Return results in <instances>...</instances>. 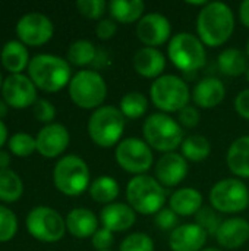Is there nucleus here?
<instances>
[{
	"instance_id": "37998d69",
	"label": "nucleus",
	"mask_w": 249,
	"mask_h": 251,
	"mask_svg": "<svg viewBox=\"0 0 249 251\" xmlns=\"http://www.w3.org/2000/svg\"><path fill=\"white\" fill-rule=\"evenodd\" d=\"M117 31V24L114 19H101L95 26V34L100 40H110Z\"/></svg>"
},
{
	"instance_id": "a211bd4d",
	"label": "nucleus",
	"mask_w": 249,
	"mask_h": 251,
	"mask_svg": "<svg viewBox=\"0 0 249 251\" xmlns=\"http://www.w3.org/2000/svg\"><path fill=\"white\" fill-rule=\"evenodd\" d=\"M207 232L197 224L179 225L169 235L172 251H201L207 243Z\"/></svg>"
},
{
	"instance_id": "4be33fe9",
	"label": "nucleus",
	"mask_w": 249,
	"mask_h": 251,
	"mask_svg": "<svg viewBox=\"0 0 249 251\" xmlns=\"http://www.w3.org/2000/svg\"><path fill=\"white\" fill-rule=\"evenodd\" d=\"M225 96H226L225 84L214 76L201 79L192 91V100L201 109H213L219 106L225 100Z\"/></svg>"
},
{
	"instance_id": "4468645a",
	"label": "nucleus",
	"mask_w": 249,
	"mask_h": 251,
	"mask_svg": "<svg viewBox=\"0 0 249 251\" xmlns=\"http://www.w3.org/2000/svg\"><path fill=\"white\" fill-rule=\"evenodd\" d=\"M18 37L31 46H40L47 43L53 35V24L43 13H26L16 25Z\"/></svg>"
},
{
	"instance_id": "393cba45",
	"label": "nucleus",
	"mask_w": 249,
	"mask_h": 251,
	"mask_svg": "<svg viewBox=\"0 0 249 251\" xmlns=\"http://www.w3.org/2000/svg\"><path fill=\"white\" fill-rule=\"evenodd\" d=\"M226 162L233 175L249 178V135L239 137L230 144Z\"/></svg>"
},
{
	"instance_id": "f3484780",
	"label": "nucleus",
	"mask_w": 249,
	"mask_h": 251,
	"mask_svg": "<svg viewBox=\"0 0 249 251\" xmlns=\"http://www.w3.org/2000/svg\"><path fill=\"white\" fill-rule=\"evenodd\" d=\"M35 141L38 153L45 157H56L66 150L69 132L62 124H50L38 132Z\"/></svg>"
},
{
	"instance_id": "c9c22d12",
	"label": "nucleus",
	"mask_w": 249,
	"mask_h": 251,
	"mask_svg": "<svg viewBox=\"0 0 249 251\" xmlns=\"http://www.w3.org/2000/svg\"><path fill=\"white\" fill-rule=\"evenodd\" d=\"M9 149L13 154L25 157L29 156L37 149V141L29 134L19 132L9 140Z\"/></svg>"
},
{
	"instance_id": "39448f33",
	"label": "nucleus",
	"mask_w": 249,
	"mask_h": 251,
	"mask_svg": "<svg viewBox=\"0 0 249 251\" xmlns=\"http://www.w3.org/2000/svg\"><path fill=\"white\" fill-rule=\"evenodd\" d=\"M125 131V116L114 106H101L88 121V134L100 147L116 146Z\"/></svg>"
},
{
	"instance_id": "bb28decb",
	"label": "nucleus",
	"mask_w": 249,
	"mask_h": 251,
	"mask_svg": "<svg viewBox=\"0 0 249 251\" xmlns=\"http://www.w3.org/2000/svg\"><path fill=\"white\" fill-rule=\"evenodd\" d=\"M219 68L222 74L227 76H239L247 74L248 71V60L244 51L239 49H226L219 54Z\"/></svg>"
},
{
	"instance_id": "49530a36",
	"label": "nucleus",
	"mask_w": 249,
	"mask_h": 251,
	"mask_svg": "<svg viewBox=\"0 0 249 251\" xmlns=\"http://www.w3.org/2000/svg\"><path fill=\"white\" fill-rule=\"evenodd\" d=\"M10 162V157L6 151H0V171L1 169H7V165Z\"/></svg>"
},
{
	"instance_id": "ea45409f",
	"label": "nucleus",
	"mask_w": 249,
	"mask_h": 251,
	"mask_svg": "<svg viewBox=\"0 0 249 251\" xmlns=\"http://www.w3.org/2000/svg\"><path fill=\"white\" fill-rule=\"evenodd\" d=\"M34 115L40 122H50L56 115V109L48 100L41 99L34 103Z\"/></svg>"
},
{
	"instance_id": "c03bdc74",
	"label": "nucleus",
	"mask_w": 249,
	"mask_h": 251,
	"mask_svg": "<svg viewBox=\"0 0 249 251\" xmlns=\"http://www.w3.org/2000/svg\"><path fill=\"white\" fill-rule=\"evenodd\" d=\"M235 109L244 119L249 121V88L241 91L235 99Z\"/></svg>"
},
{
	"instance_id": "9b49d317",
	"label": "nucleus",
	"mask_w": 249,
	"mask_h": 251,
	"mask_svg": "<svg viewBox=\"0 0 249 251\" xmlns=\"http://www.w3.org/2000/svg\"><path fill=\"white\" fill-rule=\"evenodd\" d=\"M114 156L117 165L123 171L135 174L136 176L144 175L147 171H150L154 160L151 147L136 137L122 140L116 147Z\"/></svg>"
},
{
	"instance_id": "412c9836",
	"label": "nucleus",
	"mask_w": 249,
	"mask_h": 251,
	"mask_svg": "<svg viewBox=\"0 0 249 251\" xmlns=\"http://www.w3.org/2000/svg\"><path fill=\"white\" fill-rule=\"evenodd\" d=\"M134 69L144 78H160L166 68L164 54L154 47H142L134 56Z\"/></svg>"
},
{
	"instance_id": "72a5a7b5",
	"label": "nucleus",
	"mask_w": 249,
	"mask_h": 251,
	"mask_svg": "<svg viewBox=\"0 0 249 251\" xmlns=\"http://www.w3.org/2000/svg\"><path fill=\"white\" fill-rule=\"evenodd\" d=\"M195 224L203 228L207 235H216L222 225V221L213 207H201V210L195 215Z\"/></svg>"
},
{
	"instance_id": "b1692460",
	"label": "nucleus",
	"mask_w": 249,
	"mask_h": 251,
	"mask_svg": "<svg viewBox=\"0 0 249 251\" xmlns=\"http://www.w3.org/2000/svg\"><path fill=\"white\" fill-rule=\"evenodd\" d=\"M169 204L178 216L197 215L203 207V194L195 188H181L172 194Z\"/></svg>"
},
{
	"instance_id": "a878e982",
	"label": "nucleus",
	"mask_w": 249,
	"mask_h": 251,
	"mask_svg": "<svg viewBox=\"0 0 249 251\" xmlns=\"http://www.w3.org/2000/svg\"><path fill=\"white\" fill-rule=\"evenodd\" d=\"M109 10L116 22L131 24L142 18L145 3L141 0H113L109 4Z\"/></svg>"
},
{
	"instance_id": "0eeeda50",
	"label": "nucleus",
	"mask_w": 249,
	"mask_h": 251,
	"mask_svg": "<svg viewBox=\"0 0 249 251\" xmlns=\"http://www.w3.org/2000/svg\"><path fill=\"white\" fill-rule=\"evenodd\" d=\"M173 65L183 72H194L205 65V49L203 41L191 32H179L172 37L167 49Z\"/></svg>"
},
{
	"instance_id": "5fc2aeb1",
	"label": "nucleus",
	"mask_w": 249,
	"mask_h": 251,
	"mask_svg": "<svg viewBox=\"0 0 249 251\" xmlns=\"http://www.w3.org/2000/svg\"><path fill=\"white\" fill-rule=\"evenodd\" d=\"M104 251H112V250H104Z\"/></svg>"
},
{
	"instance_id": "2eb2a0df",
	"label": "nucleus",
	"mask_w": 249,
	"mask_h": 251,
	"mask_svg": "<svg viewBox=\"0 0 249 251\" xmlns=\"http://www.w3.org/2000/svg\"><path fill=\"white\" fill-rule=\"evenodd\" d=\"M172 34L170 21L161 13L144 15L136 25V37L148 47H157L164 44Z\"/></svg>"
},
{
	"instance_id": "473e14b6",
	"label": "nucleus",
	"mask_w": 249,
	"mask_h": 251,
	"mask_svg": "<svg viewBox=\"0 0 249 251\" xmlns=\"http://www.w3.org/2000/svg\"><path fill=\"white\" fill-rule=\"evenodd\" d=\"M97 57V50L94 44L88 40H78L70 44L69 51H68V59L70 63L76 66H85L90 65L95 60Z\"/></svg>"
},
{
	"instance_id": "f704fd0d",
	"label": "nucleus",
	"mask_w": 249,
	"mask_h": 251,
	"mask_svg": "<svg viewBox=\"0 0 249 251\" xmlns=\"http://www.w3.org/2000/svg\"><path fill=\"white\" fill-rule=\"evenodd\" d=\"M120 251H154V241L144 232H135L128 235L122 244Z\"/></svg>"
},
{
	"instance_id": "58836bf2",
	"label": "nucleus",
	"mask_w": 249,
	"mask_h": 251,
	"mask_svg": "<svg viewBox=\"0 0 249 251\" xmlns=\"http://www.w3.org/2000/svg\"><path fill=\"white\" fill-rule=\"evenodd\" d=\"M178 224H179V216L170 207H163L156 215V225L161 231H175L179 226Z\"/></svg>"
},
{
	"instance_id": "3c124183",
	"label": "nucleus",
	"mask_w": 249,
	"mask_h": 251,
	"mask_svg": "<svg viewBox=\"0 0 249 251\" xmlns=\"http://www.w3.org/2000/svg\"><path fill=\"white\" fill-rule=\"evenodd\" d=\"M245 75H247V79H248V82H249V66H248V71H247V74H245Z\"/></svg>"
},
{
	"instance_id": "9d476101",
	"label": "nucleus",
	"mask_w": 249,
	"mask_h": 251,
	"mask_svg": "<svg viewBox=\"0 0 249 251\" xmlns=\"http://www.w3.org/2000/svg\"><path fill=\"white\" fill-rule=\"evenodd\" d=\"M210 203L214 210L222 213L244 212L249 204L248 188L236 178L222 179L211 188Z\"/></svg>"
},
{
	"instance_id": "7c9ffc66",
	"label": "nucleus",
	"mask_w": 249,
	"mask_h": 251,
	"mask_svg": "<svg viewBox=\"0 0 249 251\" xmlns=\"http://www.w3.org/2000/svg\"><path fill=\"white\" fill-rule=\"evenodd\" d=\"M148 109V100L147 97L139 91H131L126 93L120 100L119 110L122 115L128 119H138L141 118Z\"/></svg>"
},
{
	"instance_id": "c756f323",
	"label": "nucleus",
	"mask_w": 249,
	"mask_h": 251,
	"mask_svg": "<svg viewBox=\"0 0 249 251\" xmlns=\"http://www.w3.org/2000/svg\"><path fill=\"white\" fill-rule=\"evenodd\" d=\"M211 153V144L204 135H189L182 143V156L191 162H203Z\"/></svg>"
},
{
	"instance_id": "f03ea898",
	"label": "nucleus",
	"mask_w": 249,
	"mask_h": 251,
	"mask_svg": "<svg viewBox=\"0 0 249 251\" xmlns=\"http://www.w3.org/2000/svg\"><path fill=\"white\" fill-rule=\"evenodd\" d=\"M128 204L141 215H157L166 203L164 187L148 175L134 176L126 185Z\"/></svg>"
},
{
	"instance_id": "6e6552de",
	"label": "nucleus",
	"mask_w": 249,
	"mask_h": 251,
	"mask_svg": "<svg viewBox=\"0 0 249 251\" xmlns=\"http://www.w3.org/2000/svg\"><path fill=\"white\" fill-rule=\"evenodd\" d=\"M72 101L82 109H98L107 96L104 78L95 71H79L69 82Z\"/></svg>"
},
{
	"instance_id": "e433bc0d",
	"label": "nucleus",
	"mask_w": 249,
	"mask_h": 251,
	"mask_svg": "<svg viewBox=\"0 0 249 251\" xmlns=\"http://www.w3.org/2000/svg\"><path fill=\"white\" fill-rule=\"evenodd\" d=\"M16 228L18 224L13 212L6 209L4 206H0V243L9 241L15 235Z\"/></svg>"
},
{
	"instance_id": "09e8293b",
	"label": "nucleus",
	"mask_w": 249,
	"mask_h": 251,
	"mask_svg": "<svg viewBox=\"0 0 249 251\" xmlns=\"http://www.w3.org/2000/svg\"><path fill=\"white\" fill-rule=\"evenodd\" d=\"M7 104L3 101V100H0V118H3L4 115H6V112H7V107H6Z\"/></svg>"
},
{
	"instance_id": "864d4df0",
	"label": "nucleus",
	"mask_w": 249,
	"mask_h": 251,
	"mask_svg": "<svg viewBox=\"0 0 249 251\" xmlns=\"http://www.w3.org/2000/svg\"><path fill=\"white\" fill-rule=\"evenodd\" d=\"M3 85V82H1V75H0V87Z\"/></svg>"
},
{
	"instance_id": "de8ad7c7",
	"label": "nucleus",
	"mask_w": 249,
	"mask_h": 251,
	"mask_svg": "<svg viewBox=\"0 0 249 251\" xmlns=\"http://www.w3.org/2000/svg\"><path fill=\"white\" fill-rule=\"evenodd\" d=\"M6 137H7V129H6L4 124L0 121V147L4 144V141H6Z\"/></svg>"
},
{
	"instance_id": "79ce46f5",
	"label": "nucleus",
	"mask_w": 249,
	"mask_h": 251,
	"mask_svg": "<svg viewBox=\"0 0 249 251\" xmlns=\"http://www.w3.org/2000/svg\"><path fill=\"white\" fill-rule=\"evenodd\" d=\"M178 119H179V124L183 125L185 128H195V126L200 124L201 116H200V112H198L197 107L188 104L186 107H183V109L179 112Z\"/></svg>"
},
{
	"instance_id": "7ed1b4c3",
	"label": "nucleus",
	"mask_w": 249,
	"mask_h": 251,
	"mask_svg": "<svg viewBox=\"0 0 249 251\" xmlns=\"http://www.w3.org/2000/svg\"><path fill=\"white\" fill-rule=\"evenodd\" d=\"M32 82L44 91H59L70 82L69 63L53 54H37L28 65Z\"/></svg>"
},
{
	"instance_id": "a18cd8bd",
	"label": "nucleus",
	"mask_w": 249,
	"mask_h": 251,
	"mask_svg": "<svg viewBox=\"0 0 249 251\" xmlns=\"http://www.w3.org/2000/svg\"><path fill=\"white\" fill-rule=\"evenodd\" d=\"M239 18L244 26L249 28V0H245L239 7Z\"/></svg>"
},
{
	"instance_id": "c85d7f7f",
	"label": "nucleus",
	"mask_w": 249,
	"mask_h": 251,
	"mask_svg": "<svg viewBox=\"0 0 249 251\" xmlns=\"http://www.w3.org/2000/svg\"><path fill=\"white\" fill-rule=\"evenodd\" d=\"M119 191V182L107 175L98 176L90 187V196L92 197V200L104 204H112L117 199Z\"/></svg>"
},
{
	"instance_id": "f257e3e1",
	"label": "nucleus",
	"mask_w": 249,
	"mask_h": 251,
	"mask_svg": "<svg viewBox=\"0 0 249 251\" xmlns=\"http://www.w3.org/2000/svg\"><path fill=\"white\" fill-rule=\"evenodd\" d=\"M235 29V15L232 9L222 1L207 3L197 18V32L203 44L219 47L225 44Z\"/></svg>"
},
{
	"instance_id": "2f4dec72",
	"label": "nucleus",
	"mask_w": 249,
	"mask_h": 251,
	"mask_svg": "<svg viewBox=\"0 0 249 251\" xmlns=\"http://www.w3.org/2000/svg\"><path fill=\"white\" fill-rule=\"evenodd\" d=\"M22 196V181L10 169L0 171V200L12 203Z\"/></svg>"
},
{
	"instance_id": "423d86ee",
	"label": "nucleus",
	"mask_w": 249,
	"mask_h": 251,
	"mask_svg": "<svg viewBox=\"0 0 249 251\" xmlns=\"http://www.w3.org/2000/svg\"><path fill=\"white\" fill-rule=\"evenodd\" d=\"M151 101L163 113L181 112L188 106L191 94L186 82L176 75H161L150 88Z\"/></svg>"
},
{
	"instance_id": "1a4fd4ad",
	"label": "nucleus",
	"mask_w": 249,
	"mask_h": 251,
	"mask_svg": "<svg viewBox=\"0 0 249 251\" xmlns=\"http://www.w3.org/2000/svg\"><path fill=\"white\" fill-rule=\"evenodd\" d=\"M56 188L66 196L82 194L90 184V169L78 156L62 157L53 171Z\"/></svg>"
},
{
	"instance_id": "8fccbe9b",
	"label": "nucleus",
	"mask_w": 249,
	"mask_h": 251,
	"mask_svg": "<svg viewBox=\"0 0 249 251\" xmlns=\"http://www.w3.org/2000/svg\"><path fill=\"white\" fill-rule=\"evenodd\" d=\"M201 251H222V250H219V249H204V250H201Z\"/></svg>"
},
{
	"instance_id": "aec40b11",
	"label": "nucleus",
	"mask_w": 249,
	"mask_h": 251,
	"mask_svg": "<svg viewBox=\"0 0 249 251\" xmlns=\"http://www.w3.org/2000/svg\"><path fill=\"white\" fill-rule=\"evenodd\" d=\"M101 224L103 228L112 231V232H123L134 226L136 221L135 210L129 204L123 203H112L107 204L101 210Z\"/></svg>"
},
{
	"instance_id": "f8f14e48",
	"label": "nucleus",
	"mask_w": 249,
	"mask_h": 251,
	"mask_svg": "<svg viewBox=\"0 0 249 251\" xmlns=\"http://www.w3.org/2000/svg\"><path fill=\"white\" fill-rule=\"evenodd\" d=\"M26 228L34 238L44 243H56L63 238L66 222L54 209L40 206L29 212Z\"/></svg>"
},
{
	"instance_id": "6ab92c4d",
	"label": "nucleus",
	"mask_w": 249,
	"mask_h": 251,
	"mask_svg": "<svg viewBox=\"0 0 249 251\" xmlns=\"http://www.w3.org/2000/svg\"><path fill=\"white\" fill-rule=\"evenodd\" d=\"M216 240L219 246L227 250L242 247L249 240V222L244 218H230L222 222Z\"/></svg>"
},
{
	"instance_id": "603ef678",
	"label": "nucleus",
	"mask_w": 249,
	"mask_h": 251,
	"mask_svg": "<svg viewBox=\"0 0 249 251\" xmlns=\"http://www.w3.org/2000/svg\"><path fill=\"white\" fill-rule=\"evenodd\" d=\"M247 51H248V56H249V40H248V43H247Z\"/></svg>"
},
{
	"instance_id": "ddd939ff",
	"label": "nucleus",
	"mask_w": 249,
	"mask_h": 251,
	"mask_svg": "<svg viewBox=\"0 0 249 251\" xmlns=\"http://www.w3.org/2000/svg\"><path fill=\"white\" fill-rule=\"evenodd\" d=\"M1 93L4 101L15 109H25L37 101L35 84L21 74H12L4 79Z\"/></svg>"
},
{
	"instance_id": "cd10ccee",
	"label": "nucleus",
	"mask_w": 249,
	"mask_h": 251,
	"mask_svg": "<svg viewBox=\"0 0 249 251\" xmlns=\"http://www.w3.org/2000/svg\"><path fill=\"white\" fill-rule=\"evenodd\" d=\"M1 63L12 74H19L28 65V51L19 41H9L1 50Z\"/></svg>"
},
{
	"instance_id": "a19ab883",
	"label": "nucleus",
	"mask_w": 249,
	"mask_h": 251,
	"mask_svg": "<svg viewBox=\"0 0 249 251\" xmlns=\"http://www.w3.org/2000/svg\"><path fill=\"white\" fill-rule=\"evenodd\" d=\"M113 243H114L113 232L106 228L97 229V232L92 235V246H94V249H97V251L110 250Z\"/></svg>"
},
{
	"instance_id": "dca6fc26",
	"label": "nucleus",
	"mask_w": 249,
	"mask_h": 251,
	"mask_svg": "<svg viewBox=\"0 0 249 251\" xmlns=\"http://www.w3.org/2000/svg\"><path fill=\"white\" fill-rule=\"evenodd\" d=\"M188 162L182 154L166 153L163 154L156 165L157 181L163 187H176L188 175Z\"/></svg>"
},
{
	"instance_id": "4c0bfd02",
	"label": "nucleus",
	"mask_w": 249,
	"mask_h": 251,
	"mask_svg": "<svg viewBox=\"0 0 249 251\" xmlns=\"http://www.w3.org/2000/svg\"><path fill=\"white\" fill-rule=\"evenodd\" d=\"M76 7L88 19H98L104 15L107 3L104 0H79L76 1Z\"/></svg>"
},
{
	"instance_id": "5701e85b",
	"label": "nucleus",
	"mask_w": 249,
	"mask_h": 251,
	"mask_svg": "<svg viewBox=\"0 0 249 251\" xmlns=\"http://www.w3.org/2000/svg\"><path fill=\"white\" fill-rule=\"evenodd\" d=\"M68 231L76 238H88L97 232L98 221L90 209H73L66 218Z\"/></svg>"
},
{
	"instance_id": "20e7f679",
	"label": "nucleus",
	"mask_w": 249,
	"mask_h": 251,
	"mask_svg": "<svg viewBox=\"0 0 249 251\" xmlns=\"http://www.w3.org/2000/svg\"><path fill=\"white\" fill-rule=\"evenodd\" d=\"M145 143L158 151L172 153L183 143L182 126L167 113H153L144 122Z\"/></svg>"
}]
</instances>
